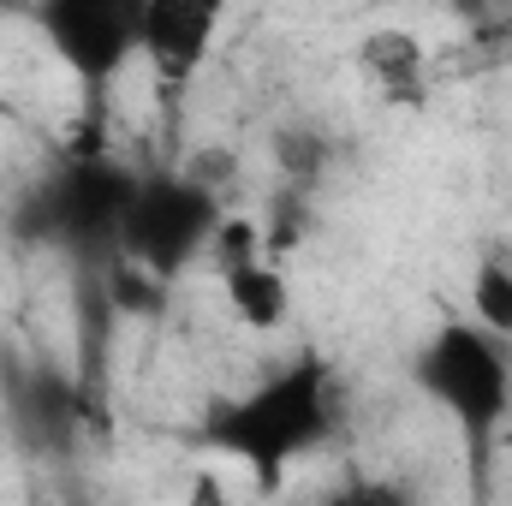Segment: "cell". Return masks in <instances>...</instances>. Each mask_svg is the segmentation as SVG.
<instances>
[{"label":"cell","instance_id":"6","mask_svg":"<svg viewBox=\"0 0 512 506\" xmlns=\"http://www.w3.org/2000/svg\"><path fill=\"white\" fill-rule=\"evenodd\" d=\"M215 36H221V6L209 0H143L137 12V54L149 60L161 90H185L203 72Z\"/></svg>","mask_w":512,"mask_h":506},{"label":"cell","instance_id":"13","mask_svg":"<svg viewBox=\"0 0 512 506\" xmlns=\"http://www.w3.org/2000/svg\"><path fill=\"white\" fill-rule=\"evenodd\" d=\"M495 453H501V459L512 465V417H507V429H501V447H495Z\"/></svg>","mask_w":512,"mask_h":506},{"label":"cell","instance_id":"11","mask_svg":"<svg viewBox=\"0 0 512 506\" xmlns=\"http://www.w3.org/2000/svg\"><path fill=\"white\" fill-rule=\"evenodd\" d=\"M334 506H411V501L399 489H387V483H358V489L334 495Z\"/></svg>","mask_w":512,"mask_h":506},{"label":"cell","instance_id":"4","mask_svg":"<svg viewBox=\"0 0 512 506\" xmlns=\"http://www.w3.org/2000/svg\"><path fill=\"white\" fill-rule=\"evenodd\" d=\"M137 12L143 6L131 0H48L36 6V30L48 36L54 60L84 84V96L102 102L137 60Z\"/></svg>","mask_w":512,"mask_h":506},{"label":"cell","instance_id":"3","mask_svg":"<svg viewBox=\"0 0 512 506\" xmlns=\"http://www.w3.org/2000/svg\"><path fill=\"white\" fill-rule=\"evenodd\" d=\"M221 227V209H215V185L203 179H143L137 197H131V215L120 227V251L149 268L155 280H173L185 274L197 256H209V239Z\"/></svg>","mask_w":512,"mask_h":506},{"label":"cell","instance_id":"8","mask_svg":"<svg viewBox=\"0 0 512 506\" xmlns=\"http://www.w3.org/2000/svg\"><path fill=\"white\" fill-rule=\"evenodd\" d=\"M471 328H483L489 340H512V268L507 262H483L471 274Z\"/></svg>","mask_w":512,"mask_h":506},{"label":"cell","instance_id":"1","mask_svg":"<svg viewBox=\"0 0 512 506\" xmlns=\"http://www.w3.org/2000/svg\"><path fill=\"white\" fill-rule=\"evenodd\" d=\"M328 429H334V376L322 358H298L245 399H233L227 411H215L203 423V441L233 453L262 495H280L292 465L310 459L328 441Z\"/></svg>","mask_w":512,"mask_h":506},{"label":"cell","instance_id":"5","mask_svg":"<svg viewBox=\"0 0 512 506\" xmlns=\"http://www.w3.org/2000/svg\"><path fill=\"white\" fill-rule=\"evenodd\" d=\"M137 173L108 161V155H84L78 167H66V179H54L42 191V215L36 227L48 239H66V245H114L120 251V227L131 215V197H137Z\"/></svg>","mask_w":512,"mask_h":506},{"label":"cell","instance_id":"7","mask_svg":"<svg viewBox=\"0 0 512 506\" xmlns=\"http://www.w3.org/2000/svg\"><path fill=\"white\" fill-rule=\"evenodd\" d=\"M221 292H227L233 322L251 328V334H274V328L292 316V286H286V274H280L268 256L251 262V268H239V274H227Z\"/></svg>","mask_w":512,"mask_h":506},{"label":"cell","instance_id":"2","mask_svg":"<svg viewBox=\"0 0 512 506\" xmlns=\"http://www.w3.org/2000/svg\"><path fill=\"white\" fill-rule=\"evenodd\" d=\"M411 381L423 387V399L435 411L453 417V429L471 453V471L483 483L489 465H495L501 429L512 417V364L501 352V340H489L471 322H441L423 340V352L411 358Z\"/></svg>","mask_w":512,"mask_h":506},{"label":"cell","instance_id":"9","mask_svg":"<svg viewBox=\"0 0 512 506\" xmlns=\"http://www.w3.org/2000/svg\"><path fill=\"white\" fill-rule=\"evenodd\" d=\"M376 78H382L387 90H399V84H411L417 78V66H423V42L417 36H405V30H376L370 42H364V54H358Z\"/></svg>","mask_w":512,"mask_h":506},{"label":"cell","instance_id":"10","mask_svg":"<svg viewBox=\"0 0 512 506\" xmlns=\"http://www.w3.org/2000/svg\"><path fill=\"white\" fill-rule=\"evenodd\" d=\"M209 262H215L221 280L239 274V268H251V262H262V233H256V221L221 215V227H215V239H209Z\"/></svg>","mask_w":512,"mask_h":506},{"label":"cell","instance_id":"12","mask_svg":"<svg viewBox=\"0 0 512 506\" xmlns=\"http://www.w3.org/2000/svg\"><path fill=\"white\" fill-rule=\"evenodd\" d=\"M185 506H233V501H227V483H221L215 471H197V477L185 483Z\"/></svg>","mask_w":512,"mask_h":506}]
</instances>
